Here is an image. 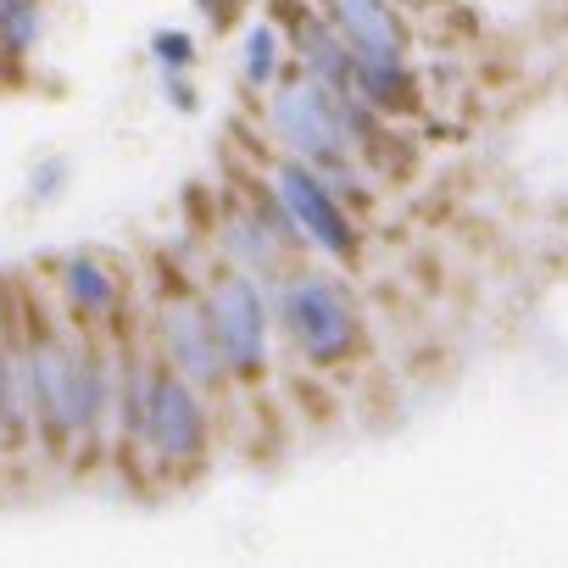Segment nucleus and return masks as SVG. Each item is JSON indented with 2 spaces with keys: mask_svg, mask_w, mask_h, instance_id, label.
Segmentation results:
<instances>
[{
  "mask_svg": "<svg viewBox=\"0 0 568 568\" xmlns=\"http://www.w3.org/2000/svg\"><path fill=\"white\" fill-rule=\"evenodd\" d=\"M212 446V396L201 385H190L184 374H173L162 357L151 368V396H145V435H140V457L168 474L184 479L206 463Z\"/></svg>",
  "mask_w": 568,
  "mask_h": 568,
  "instance_id": "obj_4",
  "label": "nucleus"
},
{
  "mask_svg": "<svg viewBox=\"0 0 568 568\" xmlns=\"http://www.w3.org/2000/svg\"><path fill=\"white\" fill-rule=\"evenodd\" d=\"M212 240H217V256L223 262H234V267H245V273H256L267 284H278L284 273H291L296 267V251H302V240H296L291 217L278 212L273 190L267 195H234L217 212Z\"/></svg>",
  "mask_w": 568,
  "mask_h": 568,
  "instance_id": "obj_6",
  "label": "nucleus"
},
{
  "mask_svg": "<svg viewBox=\"0 0 568 568\" xmlns=\"http://www.w3.org/2000/svg\"><path fill=\"white\" fill-rule=\"evenodd\" d=\"M291 18V57H296V73H313V79H324V84H335V90H346L352 95V84H357V51H352V40L335 29V18L329 12H284Z\"/></svg>",
  "mask_w": 568,
  "mask_h": 568,
  "instance_id": "obj_9",
  "label": "nucleus"
},
{
  "mask_svg": "<svg viewBox=\"0 0 568 568\" xmlns=\"http://www.w3.org/2000/svg\"><path fill=\"white\" fill-rule=\"evenodd\" d=\"M368 101L363 95H346L313 73H296L284 79L267 106H262V123H267V140L278 156H296L318 173H329L335 184L346 179V162L352 151L368 140Z\"/></svg>",
  "mask_w": 568,
  "mask_h": 568,
  "instance_id": "obj_1",
  "label": "nucleus"
},
{
  "mask_svg": "<svg viewBox=\"0 0 568 568\" xmlns=\"http://www.w3.org/2000/svg\"><path fill=\"white\" fill-rule=\"evenodd\" d=\"M151 62H156V73H190L195 68V40L184 29H156L151 34Z\"/></svg>",
  "mask_w": 568,
  "mask_h": 568,
  "instance_id": "obj_14",
  "label": "nucleus"
},
{
  "mask_svg": "<svg viewBox=\"0 0 568 568\" xmlns=\"http://www.w3.org/2000/svg\"><path fill=\"white\" fill-rule=\"evenodd\" d=\"M267 190H273L278 212L291 217L302 251H318L324 262H357L363 234H357L352 212L341 206L329 173H318V168H307V162H296V156H278V162L267 168Z\"/></svg>",
  "mask_w": 568,
  "mask_h": 568,
  "instance_id": "obj_5",
  "label": "nucleus"
},
{
  "mask_svg": "<svg viewBox=\"0 0 568 568\" xmlns=\"http://www.w3.org/2000/svg\"><path fill=\"white\" fill-rule=\"evenodd\" d=\"M156 79H162V101H168V106H179V112H201V95H195L190 73H156Z\"/></svg>",
  "mask_w": 568,
  "mask_h": 568,
  "instance_id": "obj_15",
  "label": "nucleus"
},
{
  "mask_svg": "<svg viewBox=\"0 0 568 568\" xmlns=\"http://www.w3.org/2000/svg\"><path fill=\"white\" fill-rule=\"evenodd\" d=\"M245 7H251V0H195V12H201L212 29H229V23H234Z\"/></svg>",
  "mask_w": 568,
  "mask_h": 568,
  "instance_id": "obj_16",
  "label": "nucleus"
},
{
  "mask_svg": "<svg viewBox=\"0 0 568 568\" xmlns=\"http://www.w3.org/2000/svg\"><path fill=\"white\" fill-rule=\"evenodd\" d=\"M151 341H156V357L184 374L190 385H201L206 396L229 390L234 374H229V357L217 346V329H212V313H206V296L201 291H179L156 307V324H151Z\"/></svg>",
  "mask_w": 568,
  "mask_h": 568,
  "instance_id": "obj_7",
  "label": "nucleus"
},
{
  "mask_svg": "<svg viewBox=\"0 0 568 568\" xmlns=\"http://www.w3.org/2000/svg\"><path fill=\"white\" fill-rule=\"evenodd\" d=\"M201 296H206V313H212V329H217L234 385H262L273 368V335H278L267 278H256L234 262H217L201 284Z\"/></svg>",
  "mask_w": 568,
  "mask_h": 568,
  "instance_id": "obj_3",
  "label": "nucleus"
},
{
  "mask_svg": "<svg viewBox=\"0 0 568 568\" xmlns=\"http://www.w3.org/2000/svg\"><path fill=\"white\" fill-rule=\"evenodd\" d=\"M284 57H291V34L278 29V18H251L240 34V84L262 101L284 84Z\"/></svg>",
  "mask_w": 568,
  "mask_h": 568,
  "instance_id": "obj_11",
  "label": "nucleus"
},
{
  "mask_svg": "<svg viewBox=\"0 0 568 568\" xmlns=\"http://www.w3.org/2000/svg\"><path fill=\"white\" fill-rule=\"evenodd\" d=\"M318 7L352 40L357 62H407V29L390 0H318Z\"/></svg>",
  "mask_w": 568,
  "mask_h": 568,
  "instance_id": "obj_10",
  "label": "nucleus"
},
{
  "mask_svg": "<svg viewBox=\"0 0 568 568\" xmlns=\"http://www.w3.org/2000/svg\"><path fill=\"white\" fill-rule=\"evenodd\" d=\"M273 313H278V335L291 346L296 363L329 374L346 368L363 346V313L352 284L318 267H291L273 284Z\"/></svg>",
  "mask_w": 568,
  "mask_h": 568,
  "instance_id": "obj_2",
  "label": "nucleus"
},
{
  "mask_svg": "<svg viewBox=\"0 0 568 568\" xmlns=\"http://www.w3.org/2000/svg\"><path fill=\"white\" fill-rule=\"evenodd\" d=\"M45 40V0H0V57H34Z\"/></svg>",
  "mask_w": 568,
  "mask_h": 568,
  "instance_id": "obj_12",
  "label": "nucleus"
},
{
  "mask_svg": "<svg viewBox=\"0 0 568 568\" xmlns=\"http://www.w3.org/2000/svg\"><path fill=\"white\" fill-rule=\"evenodd\" d=\"M0 368H7V335H0Z\"/></svg>",
  "mask_w": 568,
  "mask_h": 568,
  "instance_id": "obj_17",
  "label": "nucleus"
},
{
  "mask_svg": "<svg viewBox=\"0 0 568 568\" xmlns=\"http://www.w3.org/2000/svg\"><path fill=\"white\" fill-rule=\"evenodd\" d=\"M57 291H62V307H68L73 324L106 329L123 307V273L101 251H68L57 262Z\"/></svg>",
  "mask_w": 568,
  "mask_h": 568,
  "instance_id": "obj_8",
  "label": "nucleus"
},
{
  "mask_svg": "<svg viewBox=\"0 0 568 568\" xmlns=\"http://www.w3.org/2000/svg\"><path fill=\"white\" fill-rule=\"evenodd\" d=\"M68 179H73V162L68 156H40L29 168V184H23V201L29 206H57L68 195Z\"/></svg>",
  "mask_w": 568,
  "mask_h": 568,
  "instance_id": "obj_13",
  "label": "nucleus"
}]
</instances>
